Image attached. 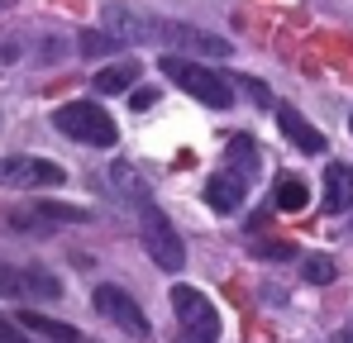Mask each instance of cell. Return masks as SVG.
I'll list each match as a JSON object with an SVG mask.
<instances>
[{
  "instance_id": "obj_13",
  "label": "cell",
  "mask_w": 353,
  "mask_h": 343,
  "mask_svg": "<svg viewBox=\"0 0 353 343\" xmlns=\"http://www.w3.org/2000/svg\"><path fill=\"white\" fill-rule=\"evenodd\" d=\"M143 76V67L134 62V57H119L110 67H101L96 76H91V86L101 91V96H119V91H134V81Z\"/></svg>"
},
{
  "instance_id": "obj_5",
  "label": "cell",
  "mask_w": 353,
  "mask_h": 343,
  "mask_svg": "<svg viewBox=\"0 0 353 343\" xmlns=\"http://www.w3.org/2000/svg\"><path fill=\"white\" fill-rule=\"evenodd\" d=\"M0 295H10V300H58L62 282L48 267H10V262H0Z\"/></svg>"
},
{
  "instance_id": "obj_16",
  "label": "cell",
  "mask_w": 353,
  "mask_h": 343,
  "mask_svg": "<svg viewBox=\"0 0 353 343\" xmlns=\"http://www.w3.org/2000/svg\"><path fill=\"white\" fill-rule=\"evenodd\" d=\"M110 181H115L119 191H124V196L134 200V210H139V205L148 200V186H143V176H139V172L129 167L124 158H115V163H110Z\"/></svg>"
},
{
  "instance_id": "obj_11",
  "label": "cell",
  "mask_w": 353,
  "mask_h": 343,
  "mask_svg": "<svg viewBox=\"0 0 353 343\" xmlns=\"http://www.w3.org/2000/svg\"><path fill=\"white\" fill-rule=\"evenodd\" d=\"M277 124H282V134L292 138L301 153H325V134H320L315 124H305L296 105H277Z\"/></svg>"
},
{
  "instance_id": "obj_1",
  "label": "cell",
  "mask_w": 353,
  "mask_h": 343,
  "mask_svg": "<svg viewBox=\"0 0 353 343\" xmlns=\"http://www.w3.org/2000/svg\"><path fill=\"white\" fill-rule=\"evenodd\" d=\"M158 72L172 76L186 96H196V101L210 105V110H230V105H234V86H230V76H220V72H210V67H201V62H191V57H176V53L158 57Z\"/></svg>"
},
{
  "instance_id": "obj_14",
  "label": "cell",
  "mask_w": 353,
  "mask_h": 343,
  "mask_svg": "<svg viewBox=\"0 0 353 343\" xmlns=\"http://www.w3.org/2000/svg\"><path fill=\"white\" fill-rule=\"evenodd\" d=\"M19 329H29V334H39V339H48V343H86L72 324H62V320L43 315V310H19Z\"/></svg>"
},
{
  "instance_id": "obj_17",
  "label": "cell",
  "mask_w": 353,
  "mask_h": 343,
  "mask_svg": "<svg viewBox=\"0 0 353 343\" xmlns=\"http://www.w3.org/2000/svg\"><path fill=\"white\" fill-rule=\"evenodd\" d=\"M119 43H124V39L105 34V29H81V39H77L81 57H110V53H119Z\"/></svg>"
},
{
  "instance_id": "obj_4",
  "label": "cell",
  "mask_w": 353,
  "mask_h": 343,
  "mask_svg": "<svg viewBox=\"0 0 353 343\" xmlns=\"http://www.w3.org/2000/svg\"><path fill=\"white\" fill-rule=\"evenodd\" d=\"M172 310H176V320H181L186 334L210 339V343L220 339V315H215V305H210L205 291H196V286H172Z\"/></svg>"
},
{
  "instance_id": "obj_8",
  "label": "cell",
  "mask_w": 353,
  "mask_h": 343,
  "mask_svg": "<svg viewBox=\"0 0 353 343\" xmlns=\"http://www.w3.org/2000/svg\"><path fill=\"white\" fill-rule=\"evenodd\" d=\"M67 172L48 158H0V186H62Z\"/></svg>"
},
{
  "instance_id": "obj_2",
  "label": "cell",
  "mask_w": 353,
  "mask_h": 343,
  "mask_svg": "<svg viewBox=\"0 0 353 343\" xmlns=\"http://www.w3.org/2000/svg\"><path fill=\"white\" fill-rule=\"evenodd\" d=\"M53 124H58L67 138H77V143H96V148H115L119 129L115 119L101 110L96 101H67L53 110Z\"/></svg>"
},
{
  "instance_id": "obj_20",
  "label": "cell",
  "mask_w": 353,
  "mask_h": 343,
  "mask_svg": "<svg viewBox=\"0 0 353 343\" xmlns=\"http://www.w3.org/2000/svg\"><path fill=\"white\" fill-rule=\"evenodd\" d=\"M230 158H239V176H253V172H258L253 138H230Z\"/></svg>"
},
{
  "instance_id": "obj_7",
  "label": "cell",
  "mask_w": 353,
  "mask_h": 343,
  "mask_svg": "<svg viewBox=\"0 0 353 343\" xmlns=\"http://www.w3.org/2000/svg\"><path fill=\"white\" fill-rule=\"evenodd\" d=\"M101 19H105V29L124 39V43H158V34H163V19L158 14H143V10H129V5H105L101 10Z\"/></svg>"
},
{
  "instance_id": "obj_19",
  "label": "cell",
  "mask_w": 353,
  "mask_h": 343,
  "mask_svg": "<svg viewBox=\"0 0 353 343\" xmlns=\"http://www.w3.org/2000/svg\"><path fill=\"white\" fill-rule=\"evenodd\" d=\"M34 210H39L43 220H53V225H81V220H86L81 205H58V200H39Z\"/></svg>"
},
{
  "instance_id": "obj_15",
  "label": "cell",
  "mask_w": 353,
  "mask_h": 343,
  "mask_svg": "<svg viewBox=\"0 0 353 343\" xmlns=\"http://www.w3.org/2000/svg\"><path fill=\"white\" fill-rule=\"evenodd\" d=\"M272 205L287 210V215L305 210V205H310V186H305L301 176H277V186H272Z\"/></svg>"
},
{
  "instance_id": "obj_18",
  "label": "cell",
  "mask_w": 353,
  "mask_h": 343,
  "mask_svg": "<svg viewBox=\"0 0 353 343\" xmlns=\"http://www.w3.org/2000/svg\"><path fill=\"white\" fill-rule=\"evenodd\" d=\"M301 277L315 286H330L334 282V258H325V253H310L305 262H301Z\"/></svg>"
},
{
  "instance_id": "obj_26",
  "label": "cell",
  "mask_w": 353,
  "mask_h": 343,
  "mask_svg": "<svg viewBox=\"0 0 353 343\" xmlns=\"http://www.w3.org/2000/svg\"><path fill=\"white\" fill-rule=\"evenodd\" d=\"M339 343H353V324H349V329H344V334H339Z\"/></svg>"
},
{
  "instance_id": "obj_10",
  "label": "cell",
  "mask_w": 353,
  "mask_h": 343,
  "mask_svg": "<svg viewBox=\"0 0 353 343\" xmlns=\"http://www.w3.org/2000/svg\"><path fill=\"white\" fill-rule=\"evenodd\" d=\"M243 186H248V176H239V172H215V176L205 181V205H210L215 215H234L239 205H243Z\"/></svg>"
},
{
  "instance_id": "obj_21",
  "label": "cell",
  "mask_w": 353,
  "mask_h": 343,
  "mask_svg": "<svg viewBox=\"0 0 353 343\" xmlns=\"http://www.w3.org/2000/svg\"><path fill=\"white\" fill-rule=\"evenodd\" d=\"M239 86H243V96L253 101V105H263V110H272V91L258 81V76H239Z\"/></svg>"
},
{
  "instance_id": "obj_24",
  "label": "cell",
  "mask_w": 353,
  "mask_h": 343,
  "mask_svg": "<svg viewBox=\"0 0 353 343\" xmlns=\"http://www.w3.org/2000/svg\"><path fill=\"white\" fill-rule=\"evenodd\" d=\"M0 343H29V339H24V334H19L10 320H0Z\"/></svg>"
},
{
  "instance_id": "obj_9",
  "label": "cell",
  "mask_w": 353,
  "mask_h": 343,
  "mask_svg": "<svg viewBox=\"0 0 353 343\" xmlns=\"http://www.w3.org/2000/svg\"><path fill=\"white\" fill-rule=\"evenodd\" d=\"M158 43H172V48H186V53H205V57H230V39H215L196 24H176V19H163V34Z\"/></svg>"
},
{
  "instance_id": "obj_23",
  "label": "cell",
  "mask_w": 353,
  "mask_h": 343,
  "mask_svg": "<svg viewBox=\"0 0 353 343\" xmlns=\"http://www.w3.org/2000/svg\"><path fill=\"white\" fill-rule=\"evenodd\" d=\"M129 105H134V110H153V105H158V91H148V86H134V91H129Z\"/></svg>"
},
{
  "instance_id": "obj_3",
  "label": "cell",
  "mask_w": 353,
  "mask_h": 343,
  "mask_svg": "<svg viewBox=\"0 0 353 343\" xmlns=\"http://www.w3.org/2000/svg\"><path fill=\"white\" fill-rule=\"evenodd\" d=\"M139 225H143V248H148V258H153L163 272H181V267H186V243H181V233L172 229V220H168L153 200H143V205H139Z\"/></svg>"
},
{
  "instance_id": "obj_28",
  "label": "cell",
  "mask_w": 353,
  "mask_h": 343,
  "mask_svg": "<svg viewBox=\"0 0 353 343\" xmlns=\"http://www.w3.org/2000/svg\"><path fill=\"white\" fill-rule=\"evenodd\" d=\"M86 343H91V339H86Z\"/></svg>"
},
{
  "instance_id": "obj_12",
  "label": "cell",
  "mask_w": 353,
  "mask_h": 343,
  "mask_svg": "<svg viewBox=\"0 0 353 343\" xmlns=\"http://www.w3.org/2000/svg\"><path fill=\"white\" fill-rule=\"evenodd\" d=\"M325 210L330 215L353 210V167L349 163H330L325 167Z\"/></svg>"
},
{
  "instance_id": "obj_25",
  "label": "cell",
  "mask_w": 353,
  "mask_h": 343,
  "mask_svg": "<svg viewBox=\"0 0 353 343\" xmlns=\"http://www.w3.org/2000/svg\"><path fill=\"white\" fill-rule=\"evenodd\" d=\"M176 343H210V339H196V334H186V329H181V339Z\"/></svg>"
},
{
  "instance_id": "obj_22",
  "label": "cell",
  "mask_w": 353,
  "mask_h": 343,
  "mask_svg": "<svg viewBox=\"0 0 353 343\" xmlns=\"http://www.w3.org/2000/svg\"><path fill=\"white\" fill-rule=\"evenodd\" d=\"M253 258H263V262H287V258H296L292 243H253Z\"/></svg>"
},
{
  "instance_id": "obj_6",
  "label": "cell",
  "mask_w": 353,
  "mask_h": 343,
  "mask_svg": "<svg viewBox=\"0 0 353 343\" xmlns=\"http://www.w3.org/2000/svg\"><path fill=\"white\" fill-rule=\"evenodd\" d=\"M91 305H96V310H101V315H105L110 324H119L124 334H134V339H148V334H153L148 315H143V310L134 305V295H129V291H119V286H110V282L96 286Z\"/></svg>"
},
{
  "instance_id": "obj_27",
  "label": "cell",
  "mask_w": 353,
  "mask_h": 343,
  "mask_svg": "<svg viewBox=\"0 0 353 343\" xmlns=\"http://www.w3.org/2000/svg\"><path fill=\"white\" fill-rule=\"evenodd\" d=\"M349 129H353V114H349Z\"/></svg>"
}]
</instances>
